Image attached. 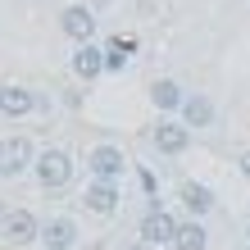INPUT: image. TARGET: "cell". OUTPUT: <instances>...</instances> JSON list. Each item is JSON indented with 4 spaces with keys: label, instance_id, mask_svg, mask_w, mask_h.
<instances>
[{
    "label": "cell",
    "instance_id": "obj_1",
    "mask_svg": "<svg viewBox=\"0 0 250 250\" xmlns=\"http://www.w3.org/2000/svg\"><path fill=\"white\" fill-rule=\"evenodd\" d=\"M73 173H78V159H73L64 146H46V150H37L32 178H37L41 191H64L73 182Z\"/></svg>",
    "mask_w": 250,
    "mask_h": 250
},
{
    "label": "cell",
    "instance_id": "obj_2",
    "mask_svg": "<svg viewBox=\"0 0 250 250\" xmlns=\"http://www.w3.org/2000/svg\"><path fill=\"white\" fill-rule=\"evenodd\" d=\"M86 173L100 182H123V173H127V155H123V146H114V141H96L91 150H86Z\"/></svg>",
    "mask_w": 250,
    "mask_h": 250
},
{
    "label": "cell",
    "instance_id": "obj_3",
    "mask_svg": "<svg viewBox=\"0 0 250 250\" xmlns=\"http://www.w3.org/2000/svg\"><path fill=\"white\" fill-rule=\"evenodd\" d=\"M32 164H37V146L27 137H0V182L32 173Z\"/></svg>",
    "mask_w": 250,
    "mask_h": 250
},
{
    "label": "cell",
    "instance_id": "obj_4",
    "mask_svg": "<svg viewBox=\"0 0 250 250\" xmlns=\"http://www.w3.org/2000/svg\"><path fill=\"white\" fill-rule=\"evenodd\" d=\"M78 241H82V228H78V218H73V214L41 218V237H37L41 250H78Z\"/></svg>",
    "mask_w": 250,
    "mask_h": 250
},
{
    "label": "cell",
    "instance_id": "obj_5",
    "mask_svg": "<svg viewBox=\"0 0 250 250\" xmlns=\"http://www.w3.org/2000/svg\"><path fill=\"white\" fill-rule=\"evenodd\" d=\"M178 223H182V218H173V214L164 209V205L155 200L150 209L141 214L137 237H141V241H150V246H173V237H178Z\"/></svg>",
    "mask_w": 250,
    "mask_h": 250
},
{
    "label": "cell",
    "instance_id": "obj_6",
    "mask_svg": "<svg viewBox=\"0 0 250 250\" xmlns=\"http://www.w3.org/2000/svg\"><path fill=\"white\" fill-rule=\"evenodd\" d=\"M150 146H155L159 155L178 159V155L191 150V127H187L182 119H159V123L150 127Z\"/></svg>",
    "mask_w": 250,
    "mask_h": 250
},
{
    "label": "cell",
    "instance_id": "obj_7",
    "mask_svg": "<svg viewBox=\"0 0 250 250\" xmlns=\"http://www.w3.org/2000/svg\"><path fill=\"white\" fill-rule=\"evenodd\" d=\"M41 237V218L32 209H9L0 214V241L5 246H32Z\"/></svg>",
    "mask_w": 250,
    "mask_h": 250
},
{
    "label": "cell",
    "instance_id": "obj_8",
    "mask_svg": "<svg viewBox=\"0 0 250 250\" xmlns=\"http://www.w3.org/2000/svg\"><path fill=\"white\" fill-rule=\"evenodd\" d=\"M119 205H123V187H119V182H100V178L86 182V191H82V209H86V214L114 218V214H119Z\"/></svg>",
    "mask_w": 250,
    "mask_h": 250
},
{
    "label": "cell",
    "instance_id": "obj_9",
    "mask_svg": "<svg viewBox=\"0 0 250 250\" xmlns=\"http://www.w3.org/2000/svg\"><path fill=\"white\" fill-rule=\"evenodd\" d=\"M96 9L91 5H64L60 9V32L73 41V46H82V41H96Z\"/></svg>",
    "mask_w": 250,
    "mask_h": 250
},
{
    "label": "cell",
    "instance_id": "obj_10",
    "mask_svg": "<svg viewBox=\"0 0 250 250\" xmlns=\"http://www.w3.org/2000/svg\"><path fill=\"white\" fill-rule=\"evenodd\" d=\"M68 68H73L78 82H96L100 73H105V46H100V41H82V46H73Z\"/></svg>",
    "mask_w": 250,
    "mask_h": 250
},
{
    "label": "cell",
    "instance_id": "obj_11",
    "mask_svg": "<svg viewBox=\"0 0 250 250\" xmlns=\"http://www.w3.org/2000/svg\"><path fill=\"white\" fill-rule=\"evenodd\" d=\"M41 109V96L32 86H19V82H5L0 86V114L5 119H27V114Z\"/></svg>",
    "mask_w": 250,
    "mask_h": 250
},
{
    "label": "cell",
    "instance_id": "obj_12",
    "mask_svg": "<svg viewBox=\"0 0 250 250\" xmlns=\"http://www.w3.org/2000/svg\"><path fill=\"white\" fill-rule=\"evenodd\" d=\"M146 96H150V105L159 109V119H178V114H182V100H187V86L173 82V78H155Z\"/></svg>",
    "mask_w": 250,
    "mask_h": 250
},
{
    "label": "cell",
    "instance_id": "obj_13",
    "mask_svg": "<svg viewBox=\"0 0 250 250\" xmlns=\"http://www.w3.org/2000/svg\"><path fill=\"white\" fill-rule=\"evenodd\" d=\"M178 119H182L191 132H200V127H214L218 109H214V100L205 96V91H187V100H182V114H178Z\"/></svg>",
    "mask_w": 250,
    "mask_h": 250
},
{
    "label": "cell",
    "instance_id": "obj_14",
    "mask_svg": "<svg viewBox=\"0 0 250 250\" xmlns=\"http://www.w3.org/2000/svg\"><path fill=\"white\" fill-rule=\"evenodd\" d=\"M178 200H182L187 218H205V214L214 209V191L205 187V182H182L178 187Z\"/></svg>",
    "mask_w": 250,
    "mask_h": 250
},
{
    "label": "cell",
    "instance_id": "obj_15",
    "mask_svg": "<svg viewBox=\"0 0 250 250\" xmlns=\"http://www.w3.org/2000/svg\"><path fill=\"white\" fill-rule=\"evenodd\" d=\"M209 246V232H205V218H182L178 237H173V250H205Z\"/></svg>",
    "mask_w": 250,
    "mask_h": 250
},
{
    "label": "cell",
    "instance_id": "obj_16",
    "mask_svg": "<svg viewBox=\"0 0 250 250\" xmlns=\"http://www.w3.org/2000/svg\"><path fill=\"white\" fill-rule=\"evenodd\" d=\"M137 50V41H127V37H119V41H109L105 46V73H119V68H127V55Z\"/></svg>",
    "mask_w": 250,
    "mask_h": 250
},
{
    "label": "cell",
    "instance_id": "obj_17",
    "mask_svg": "<svg viewBox=\"0 0 250 250\" xmlns=\"http://www.w3.org/2000/svg\"><path fill=\"white\" fill-rule=\"evenodd\" d=\"M237 164H241V178L250 182V150H241V159H237Z\"/></svg>",
    "mask_w": 250,
    "mask_h": 250
},
{
    "label": "cell",
    "instance_id": "obj_18",
    "mask_svg": "<svg viewBox=\"0 0 250 250\" xmlns=\"http://www.w3.org/2000/svg\"><path fill=\"white\" fill-rule=\"evenodd\" d=\"M127 250H159V246H150V241H141V237H137V241H132Z\"/></svg>",
    "mask_w": 250,
    "mask_h": 250
},
{
    "label": "cell",
    "instance_id": "obj_19",
    "mask_svg": "<svg viewBox=\"0 0 250 250\" xmlns=\"http://www.w3.org/2000/svg\"><path fill=\"white\" fill-rule=\"evenodd\" d=\"M100 5H109V0H91V9H100Z\"/></svg>",
    "mask_w": 250,
    "mask_h": 250
},
{
    "label": "cell",
    "instance_id": "obj_20",
    "mask_svg": "<svg viewBox=\"0 0 250 250\" xmlns=\"http://www.w3.org/2000/svg\"><path fill=\"white\" fill-rule=\"evenodd\" d=\"M246 241H250V218H246Z\"/></svg>",
    "mask_w": 250,
    "mask_h": 250
}]
</instances>
